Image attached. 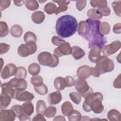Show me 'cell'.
Returning a JSON list of instances; mask_svg holds the SVG:
<instances>
[{
    "mask_svg": "<svg viewBox=\"0 0 121 121\" xmlns=\"http://www.w3.org/2000/svg\"><path fill=\"white\" fill-rule=\"evenodd\" d=\"M86 21L87 23V27L85 33L81 36L88 42V48L97 46L101 49L107 43L105 37L100 31V20H93L90 18Z\"/></svg>",
    "mask_w": 121,
    "mask_h": 121,
    "instance_id": "obj_1",
    "label": "cell"
},
{
    "mask_svg": "<svg viewBox=\"0 0 121 121\" xmlns=\"http://www.w3.org/2000/svg\"><path fill=\"white\" fill-rule=\"evenodd\" d=\"M78 23L76 18L70 15L59 17L56 23L55 29L57 35L63 38L73 35L77 31Z\"/></svg>",
    "mask_w": 121,
    "mask_h": 121,
    "instance_id": "obj_2",
    "label": "cell"
},
{
    "mask_svg": "<svg viewBox=\"0 0 121 121\" xmlns=\"http://www.w3.org/2000/svg\"><path fill=\"white\" fill-rule=\"evenodd\" d=\"M82 108L86 112L92 111L94 113L99 114L104 111V107L102 104L103 94L100 92L91 93L85 97Z\"/></svg>",
    "mask_w": 121,
    "mask_h": 121,
    "instance_id": "obj_3",
    "label": "cell"
},
{
    "mask_svg": "<svg viewBox=\"0 0 121 121\" xmlns=\"http://www.w3.org/2000/svg\"><path fill=\"white\" fill-rule=\"evenodd\" d=\"M37 60L41 65L51 68L56 67L59 62V57L48 52H43L39 53L37 56Z\"/></svg>",
    "mask_w": 121,
    "mask_h": 121,
    "instance_id": "obj_4",
    "label": "cell"
},
{
    "mask_svg": "<svg viewBox=\"0 0 121 121\" xmlns=\"http://www.w3.org/2000/svg\"><path fill=\"white\" fill-rule=\"evenodd\" d=\"M95 63V67L99 71L100 74L112 72L114 69V64L113 61L106 56H100Z\"/></svg>",
    "mask_w": 121,
    "mask_h": 121,
    "instance_id": "obj_5",
    "label": "cell"
},
{
    "mask_svg": "<svg viewBox=\"0 0 121 121\" xmlns=\"http://www.w3.org/2000/svg\"><path fill=\"white\" fill-rule=\"evenodd\" d=\"M37 50V45L35 42H29L25 44H21L17 49L18 54L22 57H26L35 53Z\"/></svg>",
    "mask_w": 121,
    "mask_h": 121,
    "instance_id": "obj_6",
    "label": "cell"
},
{
    "mask_svg": "<svg viewBox=\"0 0 121 121\" xmlns=\"http://www.w3.org/2000/svg\"><path fill=\"white\" fill-rule=\"evenodd\" d=\"M75 87L78 93L84 98L93 91L92 88L88 85L85 79L78 78L75 81Z\"/></svg>",
    "mask_w": 121,
    "mask_h": 121,
    "instance_id": "obj_7",
    "label": "cell"
},
{
    "mask_svg": "<svg viewBox=\"0 0 121 121\" xmlns=\"http://www.w3.org/2000/svg\"><path fill=\"white\" fill-rule=\"evenodd\" d=\"M121 47V42L119 40L112 42L111 43L104 45L101 51L104 55L108 56L116 52Z\"/></svg>",
    "mask_w": 121,
    "mask_h": 121,
    "instance_id": "obj_8",
    "label": "cell"
},
{
    "mask_svg": "<svg viewBox=\"0 0 121 121\" xmlns=\"http://www.w3.org/2000/svg\"><path fill=\"white\" fill-rule=\"evenodd\" d=\"M72 50L69 43L66 42L56 48L54 50V54L58 57L69 55L72 54Z\"/></svg>",
    "mask_w": 121,
    "mask_h": 121,
    "instance_id": "obj_9",
    "label": "cell"
},
{
    "mask_svg": "<svg viewBox=\"0 0 121 121\" xmlns=\"http://www.w3.org/2000/svg\"><path fill=\"white\" fill-rule=\"evenodd\" d=\"M17 68L16 66L13 63L8 64L1 71V78L5 79L15 75L17 72Z\"/></svg>",
    "mask_w": 121,
    "mask_h": 121,
    "instance_id": "obj_10",
    "label": "cell"
},
{
    "mask_svg": "<svg viewBox=\"0 0 121 121\" xmlns=\"http://www.w3.org/2000/svg\"><path fill=\"white\" fill-rule=\"evenodd\" d=\"M35 97L34 95L25 90H19L15 89V95L14 99L19 101H28L32 100Z\"/></svg>",
    "mask_w": 121,
    "mask_h": 121,
    "instance_id": "obj_11",
    "label": "cell"
},
{
    "mask_svg": "<svg viewBox=\"0 0 121 121\" xmlns=\"http://www.w3.org/2000/svg\"><path fill=\"white\" fill-rule=\"evenodd\" d=\"M8 83L14 88L19 90H25L27 86L26 81L23 78H18L15 77Z\"/></svg>",
    "mask_w": 121,
    "mask_h": 121,
    "instance_id": "obj_12",
    "label": "cell"
},
{
    "mask_svg": "<svg viewBox=\"0 0 121 121\" xmlns=\"http://www.w3.org/2000/svg\"><path fill=\"white\" fill-rule=\"evenodd\" d=\"M77 75L78 78L86 79L91 75V67L87 65H83L79 67L77 71Z\"/></svg>",
    "mask_w": 121,
    "mask_h": 121,
    "instance_id": "obj_13",
    "label": "cell"
},
{
    "mask_svg": "<svg viewBox=\"0 0 121 121\" xmlns=\"http://www.w3.org/2000/svg\"><path fill=\"white\" fill-rule=\"evenodd\" d=\"M16 115L11 109L1 110L0 112V121H13Z\"/></svg>",
    "mask_w": 121,
    "mask_h": 121,
    "instance_id": "obj_14",
    "label": "cell"
},
{
    "mask_svg": "<svg viewBox=\"0 0 121 121\" xmlns=\"http://www.w3.org/2000/svg\"><path fill=\"white\" fill-rule=\"evenodd\" d=\"M90 49L88 54L89 60L93 63H95L97 59L101 56V48L97 46H94Z\"/></svg>",
    "mask_w": 121,
    "mask_h": 121,
    "instance_id": "obj_15",
    "label": "cell"
},
{
    "mask_svg": "<svg viewBox=\"0 0 121 121\" xmlns=\"http://www.w3.org/2000/svg\"><path fill=\"white\" fill-rule=\"evenodd\" d=\"M2 89L1 94L9 96L12 99H14L15 95V89L9 85L8 82L4 83L1 85Z\"/></svg>",
    "mask_w": 121,
    "mask_h": 121,
    "instance_id": "obj_16",
    "label": "cell"
},
{
    "mask_svg": "<svg viewBox=\"0 0 121 121\" xmlns=\"http://www.w3.org/2000/svg\"><path fill=\"white\" fill-rule=\"evenodd\" d=\"M62 100V96L59 91L50 93L48 96V101L50 104L54 105L59 104Z\"/></svg>",
    "mask_w": 121,
    "mask_h": 121,
    "instance_id": "obj_17",
    "label": "cell"
},
{
    "mask_svg": "<svg viewBox=\"0 0 121 121\" xmlns=\"http://www.w3.org/2000/svg\"><path fill=\"white\" fill-rule=\"evenodd\" d=\"M52 1L53 2L57 3L59 5V7H57L56 12L55 13V14L56 15H57L60 12L66 11L68 9L67 5H69V3L70 2V1L69 0H52Z\"/></svg>",
    "mask_w": 121,
    "mask_h": 121,
    "instance_id": "obj_18",
    "label": "cell"
},
{
    "mask_svg": "<svg viewBox=\"0 0 121 121\" xmlns=\"http://www.w3.org/2000/svg\"><path fill=\"white\" fill-rule=\"evenodd\" d=\"M45 14L41 11H36L33 12L31 15V19L33 22L40 24L43 22L45 19Z\"/></svg>",
    "mask_w": 121,
    "mask_h": 121,
    "instance_id": "obj_19",
    "label": "cell"
},
{
    "mask_svg": "<svg viewBox=\"0 0 121 121\" xmlns=\"http://www.w3.org/2000/svg\"><path fill=\"white\" fill-rule=\"evenodd\" d=\"M54 86L58 91L63 90L67 86L65 78L61 77H57L54 81Z\"/></svg>",
    "mask_w": 121,
    "mask_h": 121,
    "instance_id": "obj_20",
    "label": "cell"
},
{
    "mask_svg": "<svg viewBox=\"0 0 121 121\" xmlns=\"http://www.w3.org/2000/svg\"><path fill=\"white\" fill-rule=\"evenodd\" d=\"M72 55L75 60H79L85 55V51L78 46H73L72 47Z\"/></svg>",
    "mask_w": 121,
    "mask_h": 121,
    "instance_id": "obj_21",
    "label": "cell"
},
{
    "mask_svg": "<svg viewBox=\"0 0 121 121\" xmlns=\"http://www.w3.org/2000/svg\"><path fill=\"white\" fill-rule=\"evenodd\" d=\"M87 17L93 20H98L103 17V15L100 11L95 9H91L87 12Z\"/></svg>",
    "mask_w": 121,
    "mask_h": 121,
    "instance_id": "obj_22",
    "label": "cell"
},
{
    "mask_svg": "<svg viewBox=\"0 0 121 121\" xmlns=\"http://www.w3.org/2000/svg\"><path fill=\"white\" fill-rule=\"evenodd\" d=\"M107 116L110 121H120L121 120V113L116 109H112L109 111Z\"/></svg>",
    "mask_w": 121,
    "mask_h": 121,
    "instance_id": "obj_23",
    "label": "cell"
},
{
    "mask_svg": "<svg viewBox=\"0 0 121 121\" xmlns=\"http://www.w3.org/2000/svg\"><path fill=\"white\" fill-rule=\"evenodd\" d=\"M23 33L22 27L19 25H14L11 26L10 29V34L14 37H20Z\"/></svg>",
    "mask_w": 121,
    "mask_h": 121,
    "instance_id": "obj_24",
    "label": "cell"
},
{
    "mask_svg": "<svg viewBox=\"0 0 121 121\" xmlns=\"http://www.w3.org/2000/svg\"><path fill=\"white\" fill-rule=\"evenodd\" d=\"M62 113L65 116H68L74 110L72 104L69 101L64 102L61 106Z\"/></svg>",
    "mask_w": 121,
    "mask_h": 121,
    "instance_id": "obj_25",
    "label": "cell"
},
{
    "mask_svg": "<svg viewBox=\"0 0 121 121\" xmlns=\"http://www.w3.org/2000/svg\"><path fill=\"white\" fill-rule=\"evenodd\" d=\"M24 112L28 116L31 115L34 111V107L33 103L31 101H26L22 105Z\"/></svg>",
    "mask_w": 121,
    "mask_h": 121,
    "instance_id": "obj_26",
    "label": "cell"
},
{
    "mask_svg": "<svg viewBox=\"0 0 121 121\" xmlns=\"http://www.w3.org/2000/svg\"><path fill=\"white\" fill-rule=\"evenodd\" d=\"M90 5L94 8L102 9L105 8L107 6V2L105 0H92L90 1Z\"/></svg>",
    "mask_w": 121,
    "mask_h": 121,
    "instance_id": "obj_27",
    "label": "cell"
},
{
    "mask_svg": "<svg viewBox=\"0 0 121 121\" xmlns=\"http://www.w3.org/2000/svg\"><path fill=\"white\" fill-rule=\"evenodd\" d=\"M24 4L26 8L31 11L35 10L39 7L38 1L35 0H26L24 1Z\"/></svg>",
    "mask_w": 121,
    "mask_h": 121,
    "instance_id": "obj_28",
    "label": "cell"
},
{
    "mask_svg": "<svg viewBox=\"0 0 121 121\" xmlns=\"http://www.w3.org/2000/svg\"><path fill=\"white\" fill-rule=\"evenodd\" d=\"M11 98L7 95H5L1 93L0 95V109L7 108L10 103Z\"/></svg>",
    "mask_w": 121,
    "mask_h": 121,
    "instance_id": "obj_29",
    "label": "cell"
},
{
    "mask_svg": "<svg viewBox=\"0 0 121 121\" xmlns=\"http://www.w3.org/2000/svg\"><path fill=\"white\" fill-rule=\"evenodd\" d=\"M57 7L53 2H49L44 6V11L48 14L51 15L55 13Z\"/></svg>",
    "mask_w": 121,
    "mask_h": 121,
    "instance_id": "obj_30",
    "label": "cell"
},
{
    "mask_svg": "<svg viewBox=\"0 0 121 121\" xmlns=\"http://www.w3.org/2000/svg\"><path fill=\"white\" fill-rule=\"evenodd\" d=\"M41 68L39 64L36 63H32L29 65L28 68V70L31 75L35 76L38 75L40 71Z\"/></svg>",
    "mask_w": 121,
    "mask_h": 121,
    "instance_id": "obj_31",
    "label": "cell"
},
{
    "mask_svg": "<svg viewBox=\"0 0 121 121\" xmlns=\"http://www.w3.org/2000/svg\"><path fill=\"white\" fill-rule=\"evenodd\" d=\"M68 118L69 121H79L81 120L82 115L79 111L73 110L68 116Z\"/></svg>",
    "mask_w": 121,
    "mask_h": 121,
    "instance_id": "obj_32",
    "label": "cell"
},
{
    "mask_svg": "<svg viewBox=\"0 0 121 121\" xmlns=\"http://www.w3.org/2000/svg\"><path fill=\"white\" fill-rule=\"evenodd\" d=\"M46 109L45 103L43 100H39L36 103V112L37 113L44 114V112Z\"/></svg>",
    "mask_w": 121,
    "mask_h": 121,
    "instance_id": "obj_33",
    "label": "cell"
},
{
    "mask_svg": "<svg viewBox=\"0 0 121 121\" xmlns=\"http://www.w3.org/2000/svg\"><path fill=\"white\" fill-rule=\"evenodd\" d=\"M24 40L26 43L29 42H34L36 43L37 41V37L35 34L33 32L28 31L24 35Z\"/></svg>",
    "mask_w": 121,
    "mask_h": 121,
    "instance_id": "obj_34",
    "label": "cell"
},
{
    "mask_svg": "<svg viewBox=\"0 0 121 121\" xmlns=\"http://www.w3.org/2000/svg\"><path fill=\"white\" fill-rule=\"evenodd\" d=\"M27 70L23 67H19L17 68V70L14 76L15 78H23L25 79L27 76Z\"/></svg>",
    "mask_w": 121,
    "mask_h": 121,
    "instance_id": "obj_35",
    "label": "cell"
},
{
    "mask_svg": "<svg viewBox=\"0 0 121 121\" xmlns=\"http://www.w3.org/2000/svg\"><path fill=\"white\" fill-rule=\"evenodd\" d=\"M110 26L107 22H101L100 25V31L103 35H107L110 32Z\"/></svg>",
    "mask_w": 121,
    "mask_h": 121,
    "instance_id": "obj_36",
    "label": "cell"
},
{
    "mask_svg": "<svg viewBox=\"0 0 121 121\" xmlns=\"http://www.w3.org/2000/svg\"><path fill=\"white\" fill-rule=\"evenodd\" d=\"M11 109L13 110L16 115V117L18 118H20L25 113L23 110L22 106L19 104L13 105L11 108Z\"/></svg>",
    "mask_w": 121,
    "mask_h": 121,
    "instance_id": "obj_37",
    "label": "cell"
},
{
    "mask_svg": "<svg viewBox=\"0 0 121 121\" xmlns=\"http://www.w3.org/2000/svg\"><path fill=\"white\" fill-rule=\"evenodd\" d=\"M9 30L8 25L5 22H0V37H3L7 36L9 34Z\"/></svg>",
    "mask_w": 121,
    "mask_h": 121,
    "instance_id": "obj_38",
    "label": "cell"
},
{
    "mask_svg": "<svg viewBox=\"0 0 121 121\" xmlns=\"http://www.w3.org/2000/svg\"><path fill=\"white\" fill-rule=\"evenodd\" d=\"M35 91L40 95H44L48 93V87L44 84L39 86H34Z\"/></svg>",
    "mask_w": 121,
    "mask_h": 121,
    "instance_id": "obj_39",
    "label": "cell"
},
{
    "mask_svg": "<svg viewBox=\"0 0 121 121\" xmlns=\"http://www.w3.org/2000/svg\"><path fill=\"white\" fill-rule=\"evenodd\" d=\"M57 109L55 107L50 106L46 108L44 113V115L48 118H51L55 115Z\"/></svg>",
    "mask_w": 121,
    "mask_h": 121,
    "instance_id": "obj_40",
    "label": "cell"
},
{
    "mask_svg": "<svg viewBox=\"0 0 121 121\" xmlns=\"http://www.w3.org/2000/svg\"><path fill=\"white\" fill-rule=\"evenodd\" d=\"M31 83L34 86H40L43 84V78L38 75L33 76L31 78Z\"/></svg>",
    "mask_w": 121,
    "mask_h": 121,
    "instance_id": "obj_41",
    "label": "cell"
},
{
    "mask_svg": "<svg viewBox=\"0 0 121 121\" xmlns=\"http://www.w3.org/2000/svg\"><path fill=\"white\" fill-rule=\"evenodd\" d=\"M112 6L114 10L115 14L119 17H121V1L115 0L113 1L112 3Z\"/></svg>",
    "mask_w": 121,
    "mask_h": 121,
    "instance_id": "obj_42",
    "label": "cell"
},
{
    "mask_svg": "<svg viewBox=\"0 0 121 121\" xmlns=\"http://www.w3.org/2000/svg\"><path fill=\"white\" fill-rule=\"evenodd\" d=\"M69 97L71 100L76 104H79L81 100V95L77 92H71L69 94Z\"/></svg>",
    "mask_w": 121,
    "mask_h": 121,
    "instance_id": "obj_43",
    "label": "cell"
},
{
    "mask_svg": "<svg viewBox=\"0 0 121 121\" xmlns=\"http://www.w3.org/2000/svg\"><path fill=\"white\" fill-rule=\"evenodd\" d=\"M87 27V23L86 21H81L78 24V32L79 35H82L86 32Z\"/></svg>",
    "mask_w": 121,
    "mask_h": 121,
    "instance_id": "obj_44",
    "label": "cell"
},
{
    "mask_svg": "<svg viewBox=\"0 0 121 121\" xmlns=\"http://www.w3.org/2000/svg\"><path fill=\"white\" fill-rule=\"evenodd\" d=\"M52 43L56 46H60L62 44L66 43V41L62 38H60L57 36H54L52 38Z\"/></svg>",
    "mask_w": 121,
    "mask_h": 121,
    "instance_id": "obj_45",
    "label": "cell"
},
{
    "mask_svg": "<svg viewBox=\"0 0 121 121\" xmlns=\"http://www.w3.org/2000/svg\"><path fill=\"white\" fill-rule=\"evenodd\" d=\"M11 3L10 0H0V9L2 11L9 7Z\"/></svg>",
    "mask_w": 121,
    "mask_h": 121,
    "instance_id": "obj_46",
    "label": "cell"
},
{
    "mask_svg": "<svg viewBox=\"0 0 121 121\" xmlns=\"http://www.w3.org/2000/svg\"><path fill=\"white\" fill-rule=\"evenodd\" d=\"M10 46L9 44H6L5 43H0V54H3L7 53L9 50Z\"/></svg>",
    "mask_w": 121,
    "mask_h": 121,
    "instance_id": "obj_47",
    "label": "cell"
},
{
    "mask_svg": "<svg viewBox=\"0 0 121 121\" xmlns=\"http://www.w3.org/2000/svg\"><path fill=\"white\" fill-rule=\"evenodd\" d=\"M86 4V1L84 0H77L76 1V7L78 10L81 11L85 9Z\"/></svg>",
    "mask_w": 121,
    "mask_h": 121,
    "instance_id": "obj_48",
    "label": "cell"
},
{
    "mask_svg": "<svg viewBox=\"0 0 121 121\" xmlns=\"http://www.w3.org/2000/svg\"><path fill=\"white\" fill-rule=\"evenodd\" d=\"M65 78L66 79V83H67L66 87H69L75 85L76 81L72 77L70 76H66Z\"/></svg>",
    "mask_w": 121,
    "mask_h": 121,
    "instance_id": "obj_49",
    "label": "cell"
},
{
    "mask_svg": "<svg viewBox=\"0 0 121 121\" xmlns=\"http://www.w3.org/2000/svg\"><path fill=\"white\" fill-rule=\"evenodd\" d=\"M113 86L114 88H121V74L116 78L113 83Z\"/></svg>",
    "mask_w": 121,
    "mask_h": 121,
    "instance_id": "obj_50",
    "label": "cell"
},
{
    "mask_svg": "<svg viewBox=\"0 0 121 121\" xmlns=\"http://www.w3.org/2000/svg\"><path fill=\"white\" fill-rule=\"evenodd\" d=\"M98 10L102 14L103 16H108L111 14V9L108 7L102 9H98Z\"/></svg>",
    "mask_w": 121,
    "mask_h": 121,
    "instance_id": "obj_51",
    "label": "cell"
},
{
    "mask_svg": "<svg viewBox=\"0 0 121 121\" xmlns=\"http://www.w3.org/2000/svg\"><path fill=\"white\" fill-rule=\"evenodd\" d=\"M121 24L120 23L115 24L113 26V28H112L113 32L115 34H120L121 33Z\"/></svg>",
    "mask_w": 121,
    "mask_h": 121,
    "instance_id": "obj_52",
    "label": "cell"
},
{
    "mask_svg": "<svg viewBox=\"0 0 121 121\" xmlns=\"http://www.w3.org/2000/svg\"><path fill=\"white\" fill-rule=\"evenodd\" d=\"M91 74L92 76L95 77H99L100 76V73L97 68L95 66V67H91Z\"/></svg>",
    "mask_w": 121,
    "mask_h": 121,
    "instance_id": "obj_53",
    "label": "cell"
},
{
    "mask_svg": "<svg viewBox=\"0 0 121 121\" xmlns=\"http://www.w3.org/2000/svg\"><path fill=\"white\" fill-rule=\"evenodd\" d=\"M33 121H45L46 119L44 117L43 115L42 114L37 113L33 119H32Z\"/></svg>",
    "mask_w": 121,
    "mask_h": 121,
    "instance_id": "obj_54",
    "label": "cell"
},
{
    "mask_svg": "<svg viewBox=\"0 0 121 121\" xmlns=\"http://www.w3.org/2000/svg\"><path fill=\"white\" fill-rule=\"evenodd\" d=\"M53 121H65L66 119L62 115H58L56 116L53 120Z\"/></svg>",
    "mask_w": 121,
    "mask_h": 121,
    "instance_id": "obj_55",
    "label": "cell"
},
{
    "mask_svg": "<svg viewBox=\"0 0 121 121\" xmlns=\"http://www.w3.org/2000/svg\"><path fill=\"white\" fill-rule=\"evenodd\" d=\"M25 0H13V2L16 6H21L24 4Z\"/></svg>",
    "mask_w": 121,
    "mask_h": 121,
    "instance_id": "obj_56",
    "label": "cell"
}]
</instances>
